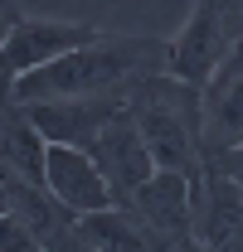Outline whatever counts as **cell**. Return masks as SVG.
Instances as JSON below:
<instances>
[{
  "instance_id": "13",
  "label": "cell",
  "mask_w": 243,
  "mask_h": 252,
  "mask_svg": "<svg viewBox=\"0 0 243 252\" xmlns=\"http://www.w3.org/2000/svg\"><path fill=\"white\" fill-rule=\"evenodd\" d=\"M20 0H0V49H5V39H10V30L20 25Z\"/></svg>"
},
{
  "instance_id": "16",
  "label": "cell",
  "mask_w": 243,
  "mask_h": 252,
  "mask_svg": "<svg viewBox=\"0 0 243 252\" xmlns=\"http://www.w3.org/2000/svg\"><path fill=\"white\" fill-rule=\"evenodd\" d=\"M59 252H97V248H92V243H83V238H78V228H73V238H68Z\"/></svg>"
},
{
  "instance_id": "8",
  "label": "cell",
  "mask_w": 243,
  "mask_h": 252,
  "mask_svg": "<svg viewBox=\"0 0 243 252\" xmlns=\"http://www.w3.org/2000/svg\"><path fill=\"white\" fill-rule=\"evenodd\" d=\"M44 189L59 199L73 219L117 204L112 189H107V180H102V170H97V160L83 146H49L44 151Z\"/></svg>"
},
{
  "instance_id": "1",
  "label": "cell",
  "mask_w": 243,
  "mask_h": 252,
  "mask_svg": "<svg viewBox=\"0 0 243 252\" xmlns=\"http://www.w3.org/2000/svg\"><path fill=\"white\" fill-rule=\"evenodd\" d=\"M165 73V39L146 34H97L73 54L44 63L15 83V102H88L126 97L141 78Z\"/></svg>"
},
{
  "instance_id": "9",
  "label": "cell",
  "mask_w": 243,
  "mask_h": 252,
  "mask_svg": "<svg viewBox=\"0 0 243 252\" xmlns=\"http://www.w3.org/2000/svg\"><path fill=\"white\" fill-rule=\"evenodd\" d=\"M195 238L214 252H243V185L214 165L195 185Z\"/></svg>"
},
{
  "instance_id": "14",
  "label": "cell",
  "mask_w": 243,
  "mask_h": 252,
  "mask_svg": "<svg viewBox=\"0 0 243 252\" xmlns=\"http://www.w3.org/2000/svg\"><path fill=\"white\" fill-rule=\"evenodd\" d=\"M214 170H224L229 180H239V185H243V146H234L229 156H219V160H214Z\"/></svg>"
},
{
  "instance_id": "6",
  "label": "cell",
  "mask_w": 243,
  "mask_h": 252,
  "mask_svg": "<svg viewBox=\"0 0 243 252\" xmlns=\"http://www.w3.org/2000/svg\"><path fill=\"white\" fill-rule=\"evenodd\" d=\"M97 39L92 25L83 20H54V15H20V25L10 30L5 49H0V78L5 83H20L25 73L44 68V63L73 54L78 44Z\"/></svg>"
},
{
  "instance_id": "15",
  "label": "cell",
  "mask_w": 243,
  "mask_h": 252,
  "mask_svg": "<svg viewBox=\"0 0 243 252\" xmlns=\"http://www.w3.org/2000/svg\"><path fill=\"white\" fill-rule=\"evenodd\" d=\"M165 252H214V248H204V243H200V238L190 233V238H180V243H170Z\"/></svg>"
},
{
  "instance_id": "7",
  "label": "cell",
  "mask_w": 243,
  "mask_h": 252,
  "mask_svg": "<svg viewBox=\"0 0 243 252\" xmlns=\"http://www.w3.org/2000/svg\"><path fill=\"white\" fill-rule=\"evenodd\" d=\"M88 156L97 160V170H102V180H107V189H112L117 204L141 180H151V170H156V160H151V151H146V141H141V131H136V122H131L126 107L88 141Z\"/></svg>"
},
{
  "instance_id": "10",
  "label": "cell",
  "mask_w": 243,
  "mask_h": 252,
  "mask_svg": "<svg viewBox=\"0 0 243 252\" xmlns=\"http://www.w3.org/2000/svg\"><path fill=\"white\" fill-rule=\"evenodd\" d=\"M30 112L34 131L49 146H83L126 107V97H88V102H20Z\"/></svg>"
},
{
  "instance_id": "11",
  "label": "cell",
  "mask_w": 243,
  "mask_h": 252,
  "mask_svg": "<svg viewBox=\"0 0 243 252\" xmlns=\"http://www.w3.org/2000/svg\"><path fill=\"white\" fill-rule=\"evenodd\" d=\"M0 189H5V204H10V214L30 228L34 238L44 243L49 252H59L68 238H73V228L78 219L63 209L59 199L49 194L44 185H34V180H20V175H0Z\"/></svg>"
},
{
  "instance_id": "3",
  "label": "cell",
  "mask_w": 243,
  "mask_h": 252,
  "mask_svg": "<svg viewBox=\"0 0 243 252\" xmlns=\"http://www.w3.org/2000/svg\"><path fill=\"white\" fill-rule=\"evenodd\" d=\"M243 39V0H195L185 25L165 39V73L185 78L190 88H204L224 54Z\"/></svg>"
},
{
  "instance_id": "5",
  "label": "cell",
  "mask_w": 243,
  "mask_h": 252,
  "mask_svg": "<svg viewBox=\"0 0 243 252\" xmlns=\"http://www.w3.org/2000/svg\"><path fill=\"white\" fill-rule=\"evenodd\" d=\"M122 209L151 233L156 248L165 252L170 243L195 233V180H185L175 170H151V180H141L122 199Z\"/></svg>"
},
{
  "instance_id": "2",
  "label": "cell",
  "mask_w": 243,
  "mask_h": 252,
  "mask_svg": "<svg viewBox=\"0 0 243 252\" xmlns=\"http://www.w3.org/2000/svg\"><path fill=\"white\" fill-rule=\"evenodd\" d=\"M126 112L141 131L156 170H175L185 180H204V146H200V88L175 73H151L126 93Z\"/></svg>"
},
{
  "instance_id": "4",
  "label": "cell",
  "mask_w": 243,
  "mask_h": 252,
  "mask_svg": "<svg viewBox=\"0 0 243 252\" xmlns=\"http://www.w3.org/2000/svg\"><path fill=\"white\" fill-rule=\"evenodd\" d=\"M200 146H204V165L243 146V39L200 88Z\"/></svg>"
},
{
  "instance_id": "12",
  "label": "cell",
  "mask_w": 243,
  "mask_h": 252,
  "mask_svg": "<svg viewBox=\"0 0 243 252\" xmlns=\"http://www.w3.org/2000/svg\"><path fill=\"white\" fill-rule=\"evenodd\" d=\"M78 238L92 243L97 252H161L151 243V233L131 219L122 204H107V209H97V214H83V219H78Z\"/></svg>"
}]
</instances>
